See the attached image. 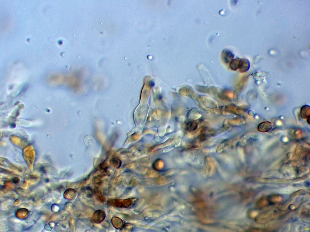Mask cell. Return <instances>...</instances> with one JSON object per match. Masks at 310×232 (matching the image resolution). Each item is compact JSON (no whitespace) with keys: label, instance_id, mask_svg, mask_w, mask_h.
<instances>
[{"label":"cell","instance_id":"1","mask_svg":"<svg viewBox=\"0 0 310 232\" xmlns=\"http://www.w3.org/2000/svg\"><path fill=\"white\" fill-rule=\"evenodd\" d=\"M196 90L201 93L209 95L213 97L221 100H226L223 91L219 88L216 87H208L201 86H197L195 87Z\"/></svg>","mask_w":310,"mask_h":232},{"label":"cell","instance_id":"2","mask_svg":"<svg viewBox=\"0 0 310 232\" xmlns=\"http://www.w3.org/2000/svg\"><path fill=\"white\" fill-rule=\"evenodd\" d=\"M199 106L204 110L215 112L217 108V104L213 100L204 95H199L197 99Z\"/></svg>","mask_w":310,"mask_h":232},{"label":"cell","instance_id":"3","mask_svg":"<svg viewBox=\"0 0 310 232\" xmlns=\"http://www.w3.org/2000/svg\"><path fill=\"white\" fill-rule=\"evenodd\" d=\"M275 211H273L272 210L267 211L259 215L256 218V220L257 222L261 223L269 220L275 215Z\"/></svg>","mask_w":310,"mask_h":232},{"label":"cell","instance_id":"4","mask_svg":"<svg viewBox=\"0 0 310 232\" xmlns=\"http://www.w3.org/2000/svg\"><path fill=\"white\" fill-rule=\"evenodd\" d=\"M130 201L129 200L113 199L109 200L108 203L110 205L115 207L122 208L128 206Z\"/></svg>","mask_w":310,"mask_h":232},{"label":"cell","instance_id":"5","mask_svg":"<svg viewBox=\"0 0 310 232\" xmlns=\"http://www.w3.org/2000/svg\"><path fill=\"white\" fill-rule=\"evenodd\" d=\"M106 217V213L104 211L98 210L96 211L93 215L92 220L95 223H100L104 220Z\"/></svg>","mask_w":310,"mask_h":232},{"label":"cell","instance_id":"6","mask_svg":"<svg viewBox=\"0 0 310 232\" xmlns=\"http://www.w3.org/2000/svg\"><path fill=\"white\" fill-rule=\"evenodd\" d=\"M273 127L272 123L270 121H265L261 123L258 126V131L262 133H267L270 131Z\"/></svg>","mask_w":310,"mask_h":232},{"label":"cell","instance_id":"7","mask_svg":"<svg viewBox=\"0 0 310 232\" xmlns=\"http://www.w3.org/2000/svg\"><path fill=\"white\" fill-rule=\"evenodd\" d=\"M222 57L223 62L225 64H228L230 63L233 59L234 56L231 51L225 49L222 52Z\"/></svg>","mask_w":310,"mask_h":232},{"label":"cell","instance_id":"8","mask_svg":"<svg viewBox=\"0 0 310 232\" xmlns=\"http://www.w3.org/2000/svg\"><path fill=\"white\" fill-rule=\"evenodd\" d=\"M250 67V64L249 60L246 59H242L241 60L239 68L240 71L244 73L249 71Z\"/></svg>","mask_w":310,"mask_h":232},{"label":"cell","instance_id":"9","mask_svg":"<svg viewBox=\"0 0 310 232\" xmlns=\"http://www.w3.org/2000/svg\"><path fill=\"white\" fill-rule=\"evenodd\" d=\"M201 114L200 112L196 108H193L189 111V116L191 119L196 120L200 118Z\"/></svg>","mask_w":310,"mask_h":232},{"label":"cell","instance_id":"10","mask_svg":"<svg viewBox=\"0 0 310 232\" xmlns=\"http://www.w3.org/2000/svg\"><path fill=\"white\" fill-rule=\"evenodd\" d=\"M242 59L238 58L233 59L230 63L231 69L233 71H236L239 69Z\"/></svg>","mask_w":310,"mask_h":232},{"label":"cell","instance_id":"11","mask_svg":"<svg viewBox=\"0 0 310 232\" xmlns=\"http://www.w3.org/2000/svg\"><path fill=\"white\" fill-rule=\"evenodd\" d=\"M94 192L96 196V199L99 201L101 203H104L106 201V198L103 195L101 191L98 187H95V188Z\"/></svg>","mask_w":310,"mask_h":232},{"label":"cell","instance_id":"12","mask_svg":"<svg viewBox=\"0 0 310 232\" xmlns=\"http://www.w3.org/2000/svg\"><path fill=\"white\" fill-rule=\"evenodd\" d=\"M112 221L113 226L115 228L119 229L123 227V222L119 218L114 217Z\"/></svg>","mask_w":310,"mask_h":232},{"label":"cell","instance_id":"13","mask_svg":"<svg viewBox=\"0 0 310 232\" xmlns=\"http://www.w3.org/2000/svg\"><path fill=\"white\" fill-rule=\"evenodd\" d=\"M300 114L301 117L303 118L308 119L310 117L309 106H305L302 107L301 109Z\"/></svg>","mask_w":310,"mask_h":232},{"label":"cell","instance_id":"14","mask_svg":"<svg viewBox=\"0 0 310 232\" xmlns=\"http://www.w3.org/2000/svg\"><path fill=\"white\" fill-rule=\"evenodd\" d=\"M269 203L267 197H262L259 199L256 202V206L258 208H262Z\"/></svg>","mask_w":310,"mask_h":232},{"label":"cell","instance_id":"15","mask_svg":"<svg viewBox=\"0 0 310 232\" xmlns=\"http://www.w3.org/2000/svg\"><path fill=\"white\" fill-rule=\"evenodd\" d=\"M269 203L274 204L280 201L281 197L279 195H273L267 197Z\"/></svg>","mask_w":310,"mask_h":232},{"label":"cell","instance_id":"16","mask_svg":"<svg viewBox=\"0 0 310 232\" xmlns=\"http://www.w3.org/2000/svg\"><path fill=\"white\" fill-rule=\"evenodd\" d=\"M65 196L66 199H72L76 195L75 191L73 189H69L66 191L65 193Z\"/></svg>","mask_w":310,"mask_h":232},{"label":"cell","instance_id":"17","mask_svg":"<svg viewBox=\"0 0 310 232\" xmlns=\"http://www.w3.org/2000/svg\"><path fill=\"white\" fill-rule=\"evenodd\" d=\"M238 109L237 107L235 105H230L226 106L224 110L226 112L235 113H237L238 112Z\"/></svg>","mask_w":310,"mask_h":232},{"label":"cell","instance_id":"18","mask_svg":"<svg viewBox=\"0 0 310 232\" xmlns=\"http://www.w3.org/2000/svg\"><path fill=\"white\" fill-rule=\"evenodd\" d=\"M197 123L195 121H191L189 122L187 125V128L189 130L193 131L197 128Z\"/></svg>","mask_w":310,"mask_h":232},{"label":"cell","instance_id":"19","mask_svg":"<svg viewBox=\"0 0 310 232\" xmlns=\"http://www.w3.org/2000/svg\"><path fill=\"white\" fill-rule=\"evenodd\" d=\"M85 193L88 198H91L93 195L92 189L89 187H87L85 190Z\"/></svg>","mask_w":310,"mask_h":232},{"label":"cell","instance_id":"20","mask_svg":"<svg viewBox=\"0 0 310 232\" xmlns=\"http://www.w3.org/2000/svg\"><path fill=\"white\" fill-rule=\"evenodd\" d=\"M207 137V136L206 135L202 134L200 135L198 138L200 141H204Z\"/></svg>","mask_w":310,"mask_h":232},{"label":"cell","instance_id":"21","mask_svg":"<svg viewBox=\"0 0 310 232\" xmlns=\"http://www.w3.org/2000/svg\"><path fill=\"white\" fill-rule=\"evenodd\" d=\"M309 118H310V117H309V118H308V119H307V122H308V124H310V122H309Z\"/></svg>","mask_w":310,"mask_h":232}]
</instances>
